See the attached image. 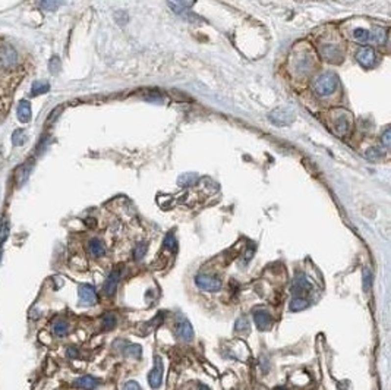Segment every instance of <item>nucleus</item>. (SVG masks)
<instances>
[{"label": "nucleus", "mask_w": 391, "mask_h": 390, "mask_svg": "<svg viewBox=\"0 0 391 390\" xmlns=\"http://www.w3.org/2000/svg\"><path fill=\"white\" fill-rule=\"evenodd\" d=\"M337 87H339V78L331 72H325L319 75L316 81L313 83V90L321 97L331 96L337 90Z\"/></svg>", "instance_id": "3"}, {"label": "nucleus", "mask_w": 391, "mask_h": 390, "mask_svg": "<svg viewBox=\"0 0 391 390\" xmlns=\"http://www.w3.org/2000/svg\"><path fill=\"white\" fill-rule=\"evenodd\" d=\"M391 139V131L390 129H386L384 134H383V145L384 147H390V141Z\"/></svg>", "instance_id": "36"}, {"label": "nucleus", "mask_w": 391, "mask_h": 390, "mask_svg": "<svg viewBox=\"0 0 391 390\" xmlns=\"http://www.w3.org/2000/svg\"><path fill=\"white\" fill-rule=\"evenodd\" d=\"M387 29L386 28H380V27H375L374 28V31L371 32V38H374L377 43H380V44H384L386 43V40H387Z\"/></svg>", "instance_id": "27"}, {"label": "nucleus", "mask_w": 391, "mask_h": 390, "mask_svg": "<svg viewBox=\"0 0 391 390\" xmlns=\"http://www.w3.org/2000/svg\"><path fill=\"white\" fill-rule=\"evenodd\" d=\"M255 254V247L252 245V248H246V254H245V263L249 261V258H252V255Z\"/></svg>", "instance_id": "39"}, {"label": "nucleus", "mask_w": 391, "mask_h": 390, "mask_svg": "<svg viewBox=\"0 0 391 390\" xmlns=\"http://www.w3.org/2000/svg\"><path fill=\"white\" fill-rule=\"evenodd\" d=\"M309 289H311V285H309L306 276H305L303 273H299V275L294 278L293 286H292V293H293V296H300V298H303V295L309 292Z\"/></svg>", "instance_id": "11"}, {"label": "nucleus", "mask_w": 391, "mask_h": 390, "mask_svg": "<svg viewBox=\"0 0 391 390\" xmlns=\"http://www.w3.org/2000/svg\"><path fill=\"white\" fill-rule=\"evenodd\" d=\"M178 3H179V6H192L194 3H195V0H176Z\"/></svg>", "instance_id": "40"}, {"label": "nucleus", "mask_w": 391, "mask_h": 390, "mask_svg": "<svg viewBox=\"0 0 391 390\" xmlns=\"http://www.w3.org/2000/svg\"><path fill=\"white\" fill-rule=\"evenodd\" d=\"M123 390H142V389H141V386H139L136 382H128V383L125 385Z\"/></svg>", "instance_id": "37"}, {"label": "nucleus", "mask_w": 391, "mask_h": 390, "mask_svg": "<svg viewBox=\"0 0 391 390\" xmlns=\"http://www.w3.org/2000/svg\"><path fill=\"white\" fill-rule=\"evenodd\" d=\"M79 299L84 305H94L97 302V292L91 285L79 286Z\"/></svg>", "instance_id": "13"}, {"label": "nucleus", "mask_w": 391, "mask_h": 390, "mask_svg": "<svg viewBox=\"0 0 391 390\" xmlns=\"http://www.w3.org/2000/svg\"><path fill=\"white\" fill-rule=\"evenodd\" d=\"M49 68H50V72L52 74H57L59 69H60V59L57 56H53L49 62Z\"/></svg>", "instance_id": "35"}, {"label": "nucleus", "mask_w": 391, "mask_h": 390, "mask_svg": "<svg viewBox=\"0 0 391 390\" xmlns=\"http://www.w3.org/2000/svg\"><path fill=\"white\" fill-rule=\"evenodd\" d=\"M319 53L327 62L339 63L343 59V49L339 43H331V41H324L319 46Z\"/></svg>", "instance_id": "4"}, {"label": "nucleus", "mask_w": 391, "mask_h": 390, "mask_svg": "<svg viewBox=\"0 0 391 390\" xmlns=\"http://www.w3.org/2000/svg\"><path fill=\"white\" fill-rule=\"evenodd\" d=\"M49 90H50L49 83H46V81H35V83L32 84L31 94H32V96H41V94L47 93Z\"/></svg>", "instance_id": "25"}, {"label": "nucleus", "mask_w": 391, "mask_h": 390, "mask_svg": "<svg viewBox=\"0 0 391 390\" xmlns=\"http://www.w3.org/2000/svg\"><path fill=\"white\" fill-rule=\"evenodd\" d=\"M199 390H209V389H208L207 386H204V385H201V386H199Z\"/></svg>", "instance_id": "42"}, {"label": "nucleus", "mask_w": 391, "mask_h": 390, "mask_svg": "<svg viewBox=\"0 0 391 390\" xmlns=\"http://www.w3.org/2000/svg\"><path fill=\"white\" fill-rule=\"evenodd\" d=\"M196 182H198V175H195V173H185V175L179 176V179H178V184L181 187H185V188L195 185Z\"/></svg>", "instance_id": "21"}, {"label": "nucleus", "mask_w": 391, "mask_h": 390, "mask_svg": "<svg viewBox=\"0 0 391 390\" xmlns=\"http://www.w3.org/2000/svg\"><path fill=\"white\" fill-rule=\"evenodd\" d=\"M97 379H94L91 376H84V377H79V379L75 380V386L77 388H81V389L85 390H94L97 388Z\"/></svg>", "instance_id": "17"}, {"label": "nucleus", "mask_w": 391, "mask_h": 390, "mask_svg": "<svg viewBox=\"0 0 391 390\" xmlns=\"http://www.w3.org/2000/svg\"><path fill=\"white\" fill-rule=\"evenodd\" d=\"M277 390H285V389H277Z\"/></svg>", "instance_id": "43"}, {"label": "nucleus", "mask_w": 391, "mask_h": 390, "mask_svg": "<svg viewBox=\"0 0 391 390\" xmlns=\"http://www.w3.org/2000/svg\"><path fill=\"white\" fill-rule=\"evenodd\" d=\"M16 114H18V119L22 123H28L31 120V117H32V110H31L29 101H26V100L21 101L18 109H16Z\"/></svg>", "instance_id": "15"}, {"label": "nucleus", "mask_w": 391, "mask_h": 390, "mask_svg": "<svg viewBox=\"0 0 391 390\" xmlns=\"http://www.w3.org/2000/svg\"><path fill=\"white\" fill-rule=\"evenodd\" d=\"M378 156H380V153H378V150H377V148H371V150H368V151H366V157H368V159H371V160H375V159H378Z\"/></svg>", "instance_id": "38"}, {"label": "nucleus", "mask_w": 391, "mask_h": 390, "mask_svg": "<svg viewBox=\"0 0 391 390\" xmlns=\"http://www.w3.org/2000/svg\"><path fill=\"white\" fill-rule=\"evenodd\" d=\"M309 301L306 298H300V296H293V299L290 301V309L292 311H302L305 308H308Z\"/></svg>", "instance_id": "24"}, {"label": "nucleus", "mask_w": 391, "mask_h": 390, "mask_svg": "<svg viewBox=\"0 0 391 390\" xmlns=\"http://www.w3.org/2000/svg\"><path fill=\"white\" fill-rule=\"evenodd\" d=\"M195 283L199 289L207 291V292H218L221 289V282L217 278L209 276V275H204V273L196 275Z\"/></svg>", "instance_id": "6"}, {"label": "nucleus", "mask_w": 391, "mask_h": 390, "mask_svg": "<svg viewBox=\"0 0 391 390\" xmlns=\"http://www.w3.org/2000/svg\"><path fill=\"white\" fill-rule=\"evenodd\" d=\"M163 320H164V312H158L150 323H145L144 324V327H142V333L144 334H148V333H151L156 327H158L161 323H163Z\"/></svg>", "instance_id": "19"}, {"label": "nucleus", "mask_w": 391, "mask_h": 390, "mask_svg": "<svg viewBox=\"0 0 391 390\" xmlns=\"http://www.w3.org/2000/svg\"><path fill=\"white\" fill-rule=\"evenodd\" d=\"M9 235V223L7 220H0V245H3V242L7 239Z\"/></svg>", "instance_id": "34"}, {"label": "nucleus", "mask_w": 391, "mask_h": 390, "mask_svg": "<svg viewBox=\"0 0 391 390\" xmlns=\"http://www.w3.org/2000/svg\"><path fill=\"white\" fill-rule=\"evenodd\" d=\"M147 248H148V245L145 244V242H138L136 245H135V248H133V258L138 261V260H141L145 254H147Z\"/></svg>", "instance_id": "31"}, {"label": "nucleus", "mask_w": 391, "mask_h": 390, "mask_svg": "<svg viewBox=\"0 0 391 390\" xmlns=\"http://www.w3.org/2000/svg\"><path fill=\"white\" fill-rule=\"evenodd\" d=\"M353 40H356L358 43H368L371 40V31L364 29V28H356L353 31Z\"/></svg>", "instance_id": "22"}, {"label": "nucleus", "mask_w": 391, "mask_h": 390, "mask_svg": "<svg viewBox=\"0 0 391 390\" xmlns=\"http://www.w3.org/2000/svg\"><path fill=\"white\" fill-rule=\"evenodd\" d=\"M88 251H90V254L93 257L98 258V257H103L105 254V247H104V244H103L101 239L94 238V239H91L88 242Z\"/></svg>", "instance_id": "16"}, {"label": "nucleus", "mask_w": 391, "mask_h": 390, "mask_svg": "<svg viewBox=\"0 0 391 390\" xmlns=\"http://www.w3.org/2000/svg\"><path fill=\"white\" fill-rule=\"evenodd\" d=\"M290 68L297 77H306L312 74V71L316 68V55L315 52L305 44H299L294 47L292 59H290Z\"/></svg>", "instance_id": "1"}, {"label": "nucleus", "mask_w": 391, "mask_h": 390, "mask_svg": "<svg viewBox=\"0 0 391 390\" xmlns=\"http://www.w3.org/2000/svg\"><path fill=\"white\" fill-rule=\"evenodd\" d=\"M176 332H178L179 339H182L183 342H191L194 337V330H192V326L188 320H183L182 323H179Z\"/></svg>", "instance_id": "14"}, {"label": "nucleus", "mask_w": 391, "mask_h": 390, "mask_svg": "<svg viewBox=\"0 0 391 390\" xmlns=\"http://www.w3.org/2000/svg\"><path fill=\"white\" fill-rule=\"evenodd\" d=\"M26 139H28V137H26V134L24 132V129H16V131H13V134H12V144H13V145L21 147V145H24V144L26 142Z\"/></svg>", "instance_id": "26"}, {"label": "nucleus", "mask_w": 391, "mask_h": 390, "mask_svg": "<svg viewBox=\"0 0 391 390\" xmlns=\"http://www.w3.org/2000/svg\"><path fill=\"white\" fill-rule=\"evenodd\" d=\"M116 323H117V320H116V315H113V314H105V315L103 317V329H104V330H111V329H114Z\"/></svg>", "instance_id": "32"}, {"label": "nucleus", "mask_w": 391, "mask_h": 390, "mask_svg": "<svg viewBox=\"0 0 391 390\" xmlns=\"http://www.w3.org/2000/svg\"><path fill=\"white\" fill-rule=\"evenodd\" d=\"M252 317H254V321H255L258 330L267 332V330H270L273 327V317H271V314L267 309L258 308V309L254 311Z\"/></svg>", "instance_id": "7"}, {"label": "nucleus", "mask_w": 391, "mask_h": 390, "mask_svg": "<svg viewBox=\"0 0 391 390\" xmlns=\"http://www.w3.org/2000/svg\"><path fill=\"white\" fill-rule=\"evenodd\" d=\"M163 250L164 251H169V252H176L178 250V242H176V238L173 233H167L166 238H164V242H163Z\"/></svg>", "instance_id": "23"}, {"label": "nucleus", "mask_w": 391, "mask_h": 390, "mask_svg": "<svg viewBox=\"0 0 391 390\" xmlns=\"http://www.w3.org/2000/svg\"><path fill=\"white\" fill-rule=\"evenodd\" d=\"M120 276H122V267L114 269L108 275L107 280L104 282V288H103V291L107 296H113L114 295L116 289H117V285H119V280H120Z\"/></svg>", "instance_id": "10"}, {"label": "nucleus", "mask_w": 391, "mask_h": 390, "mask_svg": "<svg viewBox=\"0 0 391 390\" xmlns=\"http://www.w3.org/2000/svg\"><path fill=\"white\" fill-rule=\"evenodd\" d=\"M62 4H63V0H41L40 1L41 9L47 10V12H53V10L59 9Z\"/></svg>", "instance_id": "29"}, {"label": "nucleus", "mask_w": 391, "mask_h": 390, "mask_svg": "<svg viewBox=\"0 0 391 390\" xmlns=\"http://www.w3.org/2000/svg\"><path fill=\"white\" fill-rule=\"evenodd\" d=\"M122 352H123L125 355H128V357H135V358H139V357H141V354H142V349H141V346H139V345L129 343V345H126V346L122 349Z\"/></svg>", "instance_id": "28"}, {"label": "nucleus", "mask_w": 391, "mask_h": 390, "mask_svg": "<svg viewBox=\"0 0 391 390\" xmlns=\"http://www.w3.org/2000/svg\"><path fill=\"white\" fill-rule=\"evenodd\" d=\"M170 7L173 9V12L175 13H178V15H182V16H185V18H189V19H198L199 21V18L196 16V15H194V13H191V12H188L183 6H179V4H175V3H170Z\"/></svg>", "instance_id": "30"}, {"label": "nucleus", "mask_w": 391, "mask_h": 390, "mask_svg": "<svg viewBox=\"0 0 391 390\" xmlns=\"http://www.w3.org/2000/svg\"><path fill=\"white\" fill-rule=\"evenodd\" d=\"M268 119L271 123L274 125H279V126H286V125H290L294 120L293 113L290 110H286V109H276L274 111H271L268 114Z\"/></svg>", "instance_id": "8"}, {"label": "nucleus", "mask_w": 391, "mask_h": 390, "mask_svg": "<svg viewBox=\"0 0 391 390\" xmlns=\"http://www.w3.org/2000/svg\"><path fill=\"white\" fill-rule=\"evenodd\" d=\"M18 65V53L15 47L10 44L0 46V68L4 71H10Z\"/></svg>", "instance_id": "5"}, {"label": "nucleus", "mask_w": 391, "mask_h": 390, "mask_svg": "<svg viewBox=\"0 0 391 390\" xmlns=\"http://www.w3.org/2000/svg\"><path fill=\"white\" fill-rule=\"evenodd\" d=\"M371 286H372V273H371V269L366 267L364 269V291L369 292Z\"/></svg>", "instance_id": "33"}, {"label": "nucleus", "mask_w": 391, "mask_h": 390, "mask_svg": "<svg viewBox=\"0 0 391 390\" xmlns=\"http://www.w3.org/2000/svg\"><path fill=\"white\" fill-rule=\"evenodd\" d=\"M358 62L364 66V68H371L375 62V52L372 47H362L358 55H356Z\"/></svg>", "instance_id": "12"}, {"label": "nucleus", "mask_w": 391, "mask_h": 390, "mask_svg": "<svg viewBox=\"0 0 391 390\" xmlns=\"http://www.w3.org/2000/svg\"><path fill=\"white\" fill-rule=\"evenodd\" d=\"M52 332L54 336H59V337H63L69 333V326L66 321L63 320H56L52 326Z\"/></svg>", "instance_id": "18"}, {"label": "nucleus", "mask_w": 391, "mask_h": 390, "mask_svg": "<svg viewBox=\"0 0 391 390\" xmlns=\"http://www.w3.org/2000/svg\"><path fill=\"white\" fill-rule=\"evenodd\" d=\"M68 354H69V357H77V355H78V351L72 348V349H69V351H68Z\"/></svg>", "instance_id": "41"}, {"label": "nucleus", "mask_w": 391, "mask_h": 390, "mask_svg": "<svg viewBox=\"0 0 391 390\" xmlns=\"http://www.w3.org/2000/svg\"><path fill=\"white\" fill-rule=\"evenodd\" d=\"M154 362H156V365H154L153 371L148 374V383L153 389H158L161 386V380H163V362H161L160 357H156Z\"/></svg>", "instance_id": "9"}, {"label": "nucleus", "mask_w": 391, "mask_h": 390, "mask_svg": "<svg viewBox=\"0 0 391 390\" xmlns=\"http://www.w3.org/2000/svg\"><path fill=\"white\" fill-rule=\"evenodd\" d=\"M236 332L246 336L249 332H251V321L246 318V317H239L237 321H236V326H235Z\"/></svg>", "instance_id": "20"}, {"label": "nucleus", "mask_w": 391, "mask_h": 390, "mask_svg": "<svg viewBox=\"0 0 391 390\" xmlns=\"http://www.w3.org/2000/svg\"><path fill=\"white\" fill-rule=\"evenodd\" d=\"M353 128V116L349 110L334 109L331 111V129L337 137H347Z\"/></svg>", "instance_id": "2"}]
</instances>
